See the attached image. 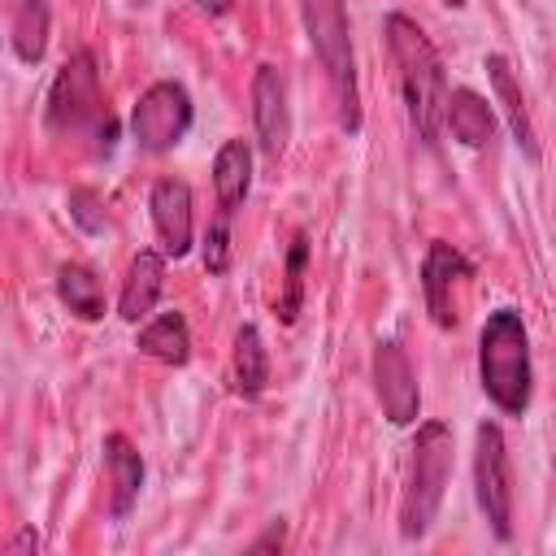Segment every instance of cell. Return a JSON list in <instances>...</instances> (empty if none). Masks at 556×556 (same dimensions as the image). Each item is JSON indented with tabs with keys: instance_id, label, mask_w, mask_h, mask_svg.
<instances>
[{
	"instance_id": "9a60e30c",
	"label": "cell",
	"mask_w": 556,
	"mask_h": 556,
	"mask_svg": "<svg viewBox=\"0 0 556 556\" xmlns=\"http://www.w3.org/2000/svg\"><path fill=\"white\" fill-rule=\"evenodd\" d=\"M252 187V148L248 139H226L213 156V191H217V213L235 217L248 200Z\"/></svg>"
},
{
	"instance_id": "7a4b0ae2",
	"label": "cell",
	"mask_w": 556,
	"mask_h": 556,
	"mask_svg": "<svg viewBox=\"0 0 556 556\" xmlns=\"http://www.w3.org/2000/svg\"><path fill=\"white\" fill-rule=\"evenodd\" d=\"M478 382L482 395L504 417H526L534 369H530V334L517 308H491L478 330Z\"/></svg>"
},
{
	"instance_id": "6da1fadb",
	"label": "cell",
	"mask_w": 556,
	"mask_h": 556,
	"mask_svg": "<svg viewBox=\"0 0 556 556\" xmlns=\"http://www.w3.org/2000/svg\"><path fill=\"white\" fill-rule=\"evenodd\" d=\"M382 35H387V52L395 61V78H400V91H404L408 122H413L417 139L426 148H434L439 143V130H443V113H447L443 56H439V48L430 43V35L408 13H387Z\"/></svg>"
},
{
	"instance_id": "ba28073f",
	"label": "cell",
	"mask_w": 556,
	"mask_h": 556,
	"mask_svg": "<svg viewBox=\"0 0 556 556\" xmlns=\"http://www.w3.org/2000/svg\"><path fill=\"white\" fill-rule=\"evenodd\" d=\"M473 278V265L443 239H434L426 248V261H421V295H426V313L439 330H452L460 321V291L469 287Z\"/></svg>"
},
{
	"instance_id": "30bf717a",
	"label": "cell",
	"mask_w": 556,
	"mask_h": 556,
	"mask_svg": "<svg viewBox=\"0 0 556 556\" xmlns=\"http://www.w3.org/2000/svg\"><path fill=\"white\" fill-rule=\"evenodd\" d=\"M252 126H256L261 152L278 161L291 139V104H287V83L278 65H256L252 74Z\"/></svg>"
},
{
	"instance_id": "5b68a950",
	"label": "cell",
	"mask_w": 556,
	"mask_h": 556,
	"mask_svg": "<svg viewBox=\"0 0 556 556\" xmlns=\"http://www.w3.org/2000/svg\"><path fill=\"white\" fill-rule=\"evenodd\" d=\"M43 122L52 135H96L104 143V152L113 148V117L104 104V87H100V70L96 56L87 48L70 52L65 65L56 70L52 87H48V109Z\"/></svg>"
},
{
	"instance_id": "4fadbf2b",
	"label": "cell",
	"mask_w": 556,
	"mask_h": 556,
	"mask_svg": "<svg viewBox=\"0 0 556 556\" xmlns=\"http://www.w3.org/2000/svg\"><path fill=\"white\" fill-rule=\"evenodd\" d=\"M104 473H109V513L122 521L130 517L139 491H143V456L126 434H104Z\"/></svg>"
},
{
	"instance_id": "e0dca14e",
	"label": "cell",
	"mask_w": 556,
	"mask_h": 556,
	"mask_svg": "<svg viewBox=\"0 0 556 556\" xmlns=\"http://www.w3.org/2000/svg\"><path fill=\"white\" fill-rule=\"evenodd\" d=\"M143 356L161 361V365H187L191 361V330H187V317L178 308L169 313H156L143 330H139V343H135Z\"/></svg>"
},
{
	"instance_id": "7c38bea8",
	"label": "cell",
	"mask_w": 556,
	"mask_h": 556,
	"mask_svg": "<svg viewBox=\"0 0 556 556\" xmlns=\"http://www.w3.org/2000/svg\"><path fill=\"white\" fill-rule=\"evenodd\" d=\"M482 70H486V78H491L495 104H500V113H504V122H508V130H513V139H517V148H521L530 161H539L534 122H530V109H526V96H521V83H517V74H513V65H508V56L491 52V56L482 61Z\"/></svg>"
},
{
	"instance_id": "484cf974",
	"label": "cell",
	"mask_w": 556,
	"mask_h": 556,
	"mask_svg": "<svg viewBox=\"0 0 556 556\" xmlns=\"http://www.w3.org/2000/svg\"><path fill=\"white\" fill-rule=\"evenodd\" d=\"M200 13H208V17H222V13H230L235 9V0H191Z\"/></svg>"
},
{
	"instance_id": "277c9868",
	"label": "cell",
	"mask_w": 556,
	"mask_h": 556,
	"mask_svg": "<svg viewBox=\"0 0 556 556\" xmlns=\"http://www.w3.org/2000/svg\"><path fill=\"white\" fill-rule=\"evenodd\" d=\"M408 482L400 495V539L417 543L430 534L443 495H447V478H452V430L443 421H421L417 439L408 447Z\"/></svg>"
},
{
	"instance_id": "9c48e42d",
	"label": "cell",
	"mask_w": 556,
	"mask_h": 556,
	"mask_svg": "<svg viewBox=\"0 0 556 556\" xmlns=\"http://www.w3.org/2000/svg\"><path fill=\"white\" fill-rule=\"evenodd\" d=\"M374 391H378V404H382L387 421H395V426L417 421V413H421L417 374L408 365V352L395 339L374 343Z\"/></svg>"
},
{
	"instance_id": "8fae6325",
	"label": "cell",
	"mask_w": 556,
	"mask_h": 556,
	"mask_svg": "<svg viewBox=\"0 0 556 556\" xmlns=\"http://www.w3.org/2000/svg\"><path fill=\"white\" fill-rule=\"evenodd\" d=\"M148 208H152V226H156V239L165 248V256H187L191 252V239H195V213H191V187L182 178H156L152 182V195H148Z\"/></svg>"
},
{
	"instance_id": "cb8c5ba5",
	"label": "cell",
	"mask_w": 556,
	"mask_h": 556,
	"mask_svg": "<svg viewBox=\"0 0 556 556\" xmlns=\"http://www.w3.org/2000/svg\"><path fill=\"white\" fill-rule=\"evenodd\" d=\"M282 539H287V526L282 521H274L256 543H252V552H265V547H282Z\"/></svg>"
},
{
	"instance_id": "5bb4252c",
	"label": "cell",
	"mask_w": 556,
	"mask_h": 556,
	"mask_svg": "<svg viewBox=\"0 0 556 556\" xmlns=\"http://www.w3.org/2000/svg\"><path fill=\"white\" fill-rule=\"evenodd\" d=\"M161 291H165V256H161V252H152V248H143V252L130 261L126 278H122L117 313H122L126 321H143V317L156 308Z\"/></svg>"
},
{
	"instance_id": "44dd1931",
	"label": "cell",
	"mask_w": 556,
	"mask_h": 556,
	"mask_svg": "<svg viewBox=\"0 0 556 556\" xmlns=\"http://www.w3.org/2000/svg\"><path fill=\"white\" fill-rule=\"evenodd\" d=\"M304 265H308V239L295 235L287 248V269H282V295H278V317L291 326L304 304Z\"/></svg>"
},
{
	"instance_id": "d4e9b609",
	"label": "cell",
	"mask_w": 556,
	"mask_h": 556,
	"mask_svg": "<svg viewBox=\"0 0 556 556\" xmlns=\"http://www.w3.org/2000/svg\"><path fill=\"white\" fill-rule=\"evenodd\" d=\"M39 547H43V543H39V534L26 526V530H22V534L9 543V556H17V552H39Z\"/></svg>"
},
{
	"instance_id": "3957f363",
	"label": "cell",
	"mask_w": 556,
	"mask_h": 556,
	"mask_svg": "<svg viewBox=\"0 0 556 556\" xmlns=\"http://www.w3.org/2000/svg\"><path fill=\"white\" fill-rule=\"evenodd\" d=\"M300 22L313 43V56L326 70L339 126L348 135L361 130V91H356V52L348 26V0H300Z\"/></svg>"
},
{
	"instance_id": "52a82bcc",
	"label": "cell",
	"mask_w": 556,
	"mask_h": 556,
	"mask_svg": "<svg viewBox=\"0 0 556 556\" xmlns=\"http://www.w3.org/2000/svg\"><path fill=\"white\" fill-rule=\"evenodd\" d=\"M191 117H195V113H191L187 87L161 78V83H152V87L135 100V109H130V135H135V143H139L143 152H169V148H178V143L187 139Z\"/></svg>"
},
{
	"instance_id": "7402d4cb",
	"label": "cell",
	"mask_w": 556,
	"mask_h": 556,
	"mask_svg": "<svg viewBox=\"0 0 556 556\" xmlns=\"http://www.w3.org/2000/svg\"><path fill=\"white\" fill-rule=\"evenodd\" d=\"M204 269L208 274L230 269V217H222V213H217V222L208 226V239H204Z\"/></svg>"
},
{
	"instance_id": "ac0fdd59",
	"label": "cell",
	"mask_w": 556,
	"mask_h": 556,
	"mask_svg": "<svg viewBox=\"0 0 556 556\" xmlns=\"http://www.w3.org/2000/svg\"><path fill=\"white\" fill-rule=\"evenodd\" d=\"M48 30H52V9L48 0H17L13 17H9V43L17 52V61L39 65L48 52Z\"/></svg>"
},
{
	"instance_id": "ffe728a7",
	"label": "cell",
	"mask_w": 556,
	"mask_h": 556,
	"mask_svg": "<svg viewBox=\"0 0 556 556\" xmlns=\"http://www.w3.org/2000/svg\"><path fill=\"white\" fill-rule=\"evenodd\" d=\"M269 382V356H265V339L256 326H239L235 334V391L243 400H256Z\"/></svg>"
},
{
	"instance_id": "8992f818",
	"label": "cell",
	"mask_w": 556,
	"mask_h": 556,
	"mask_svg": "<svg viewBox=\"0 0 556 556\" xmlns=\"http://www.w3.org/2000/svg\"><path fill=\"white\" fill-rule=\"evenodd\" d=\"M473 495L478 508L500 543L513 539V460L504 430L495 421H482L473 430Z\"/></svg>"
},
{
	"instance_id": "d6986e66",
	"label": "cell",
	"mask_w": 556,
	"mask_h": 556,
	"mask_svg": "<svg viewBox=\"0 0 556 556\" xmlns=\"http://www.w3.org/2000/svg\"><path fill=\"white\" fill-rule=\"evenodd\" d=\"M56 295L61 304L78 317V321H96L104 317V282L96 278V269L78 265V261H65L56 269Z\"/></svg>"
},
{
	"instance_id": "603a6c76",
	"label": "cell",
	"mask_w": 556,
	"mask_h": 556,
	"mask_svg": "<svg viewBox=\"0 0 556 556\" xmlns=\"http://www.w3.org/2000/svg\"><path fill=\"white\" fill-rule=\"evenodd\" d=\"M91 208H96V191H87V187L70 191V213L78 217L83 230H100L104 226V213H91Z\"/></svg>"
},
{
	"instance_id": "4316f807",
	"label": "cell",
	"mask_w": 556,
	"mask_h": 556,
	"mask_svg": "<svg viewBox=\"0 0 556 556\" xmlns=\"http://www.w3.org/2000/svg\"><path fill=\"white\" fill-rule=\"evenodd\" d=\"M443 4H452V9H460V4H465V0H443Z\"/></svg>"
},
{
	"instance_id": "2e32d148",
	"label": "cell",
	"mask_w": 556,
	"mask_h": 556,
	"mask_svg": "<svg viewBox=\"0 0 556 556\" xmlns=\"http://www.w3.org/2000/svg\"><path fill=\"white\" fill-rule=\"evenodd\" d=\"M443 126L452 130L456 143H465V148H482V143H491V135H495V113H491V104H486L478 91L456 87V91H447Z\"/></svg>"
}]
</instances>
